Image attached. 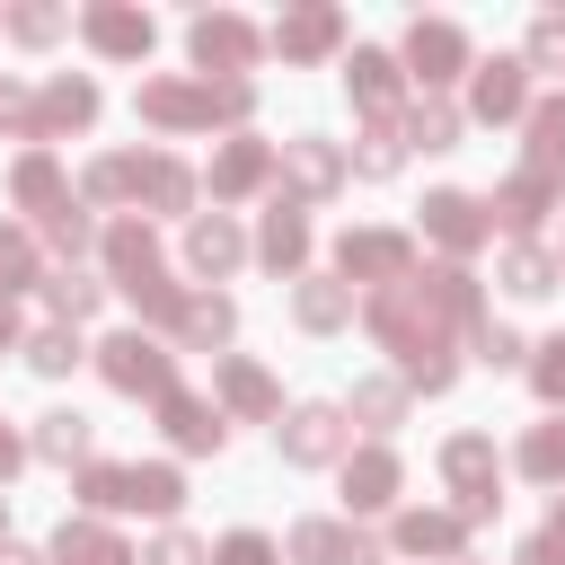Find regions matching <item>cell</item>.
I'll list each match as a JSON object with an SVG mask.
<instances>
[{"instance_id":"1","label":"cell","mask_w":565,"mask_h":565,"mask_svg":"<svg viewBox=\"0 0 565 565\" xmlns=\"http://www.w3.org/2000/svg\"><path fill=\"white\" fill-rule=\"evenodd\" d=\"M88 503H132V512H168L177 477L168 468H88Z\"/></svg>"},{"instance_id":"2","label":"cell","mask_w":565,"mask_h":565,"mask_svg":"<svg viewBox=\"0 0 565 565\" xmlns=\"http://www.w3.org/2000/svg\"><path fill=\"white\" fill-rule=\"evenodd\" d=\"M106 380H115V388H168V353L141 344V335H115V344H106Z\"/></svg>"},{"instance_id":"3","label":"cell","mask_w":565,"mask_h":565,"mask_svg":"<svg viewBox=\"0 0 565 565\" xmlns=\"http://www.w3.org/2000/svg\"><path fill=\"white\" fill-rule=\"evenodd\" d=\"M247 53H256V35L238 18H203L194 26V62H247Z\"/></svg>"},{"instance_id":"4","label":"cell","mask_w":565,"mask_h":565,"mask_svg":"<svg viewBox=\"0 0 565 565\" xmlns=\"http://www.w3.org/2000/svg\"><path fill=\"white\" fill-rule=\"evenodd\" d=\"M291 547H300L309 565H371V547H362V539H344V530H327V521H309Z\"/></svg>"},{"instance_id":"5","label":"cell","mask_w":565,"mask_h":565,"mask_svg":"<svg viewBox=\"0 0 565 565\" xmlns=\"http://www.w3.org/2000/svg\"><path fill=\"white\" fill-rule=\"evenodd\" d=\"M282 450H291V459H327V450H335V415H327V406H300L291 433H282Z\"/></svg>"},{"instance_id":"6","label":"cell","mask_w":565,"mask_h":565,"mask_svg":"<svg viewBox=\"0 0 565 565\" xmlns=\"http://www.w3.org/2000/svg\"><path fill=\"white\" fill-rule=\"evenodd\" d=\"M168 433H177L185 450H212V441H221V415L194 406V397H168Z\"/></svg>"},{"instance_id":"7","label":"cell","mask_w":565,"mask_h":565,"mask_svg":"<svg viewBox=\"0 0 565 565\" xmlns=\"http://www.w3.org/2000/svg\"><path fill=\"white\" fill-rule=\"evenodd\" d=\"M521 106V62H486V79H477V115H512Z\"/></svg>"},{"instance_id":"8","label":"cell","mask_w":565,"mask_h":565,"mask_svg":"<svg viewBox=\"0 0 565 565\" xmlns=\"http://www.w3.org/2000/svg\"><path fill=\"white\" fill-rule=\"evenodd\" d=\"M88 35H97V44H115V53H141V44H150V18H124V9H97V18H88Z\"/></svg>"},{"instance_id":"9","label":"cell","mask_w":565,"mask_h":565,"mask_svg":"<svg viewBox=\"0 0 565 565\" xmlns=\"http://www.w3.org/2000/svg\"><path fill=\"white\" fill-rule=\"evenodd\" d=\"M450 62H459V35L450 26H415V71L424 79H450Z\"/></svg>"},{"instance_id":"10","label":"cell","mask_w":565,"mask_h":565,"mask_svg":"<svg viewBox=\"0 0 565 565\" xmlns=\"http://www.w3.org/2000/svg\"><path fill=\"white\" fill-rule=\"evenodd\" d=\"M424 212H433V230H441L450 247H468V238H477V203H468V194H433Z\"/></svg>"},{"instance_id":"11","label":"cell","mask_w":565,"mask_h":565,"mask_svg":"<svg viewBox=\"0 0 565 565\" xmlns=\"http://www.w3.org/2000/svg\"><path fill=\"white\" fill-rule=\"evenodd\" d=\"M53 556H62V565H124V547H115L106 530H62Z\"/></svg>"},{"instance_id":"12","label":"cell","mask_w":565,"mask_h":565,"mask_svg":"<svg viewBox=\"0 0 565 565\" xmlns=\"http://www.w3.org/2000/svg\"><path fill=\"white\" fill-rule=\"evenodd\" d=\"M344 265H353V274H397L406 247H397V238H344Z\"/></svg>"},{"instance_id":"13","label":"cell","mask_w":565,"mask_h":565,"mask_svg":"<svg viewBox=\"0 0 565 565\" xmlns=\"http://www.w3.org/2000/svg\"><path fill=\"white\" fill-rule=\"evenodd\" d=\"M230 256H238V230H230V221H194V265L212 274V265H230Z\"/></svg>"},{"instance_id":"14","label":"cell","mask_w":565,"mask_h":565,"mask_svg":"<svg viewBox=\"0 0 565 565\" xmlns=\"http://www.w3.org/2000/svg\"><path fill=\"white\" fill-rule=\"evenodd\" d=\"M88 450V424L79 415H44V459H79Z\"/></svg>"},{"instance_id":"15","label":"cell","mask_w":565,"mask_h":565,"mask_svg":"<svg viewBox=\"0 0 565 565\" xmlns=\"http://www.w3.org/2000/svg\"><path fill=\"white\" fill-rule=\"evenodd\" d=\"M388 486H397V468L371 450V459H353V503H388Z\"/></svg>"},{"instance_id":"16","label":"cell","mask_w":565,"mask_h":565,"mask_svg":"<svg viewBox=\"0 0 565 565\" xmlns=\"http://www.w3.org/2000/svg\"><path fill=\"white\" fill-rule=\"evenodd\" d=\"M327 35H335V18H327V9H309V18H291V26H282V53H318Z\"/></svg>"},{"instance_id":"17","label":"cell","mask_w":565,"mask_h":565,"mask_svg":"<svg viewBox=\"0 0 565 565\" xmlns=\"http://www.w3.org/2000/svg\"><path fill=\"white\" fill-rule=\"evenodd\" d=\"M530 132H539V141H530V150H539V168H556V159H565V106H539V124H530Z\"/></svg>"},{"instance_id":"18","label":"cell","mask_w":565,"mask_h":565,"mask_svg":"<svg viewBox=\"0 0 565 565\" xmlns=\"http://www.w3.org/2000/svg\"><path fill=\"white\" fill-rule=\"evenodd\" d=\"M450 132H459L450 106H415V141H424V150H450Z\"/></svg>"},{"instance_id":"19","label":"cell","mask_w":565,"mask_h":565,"mask_svg":"<svg viewBox=\"0 0 565 565\" xmlns=\"http://www.w3.org/2000/svg\"><path fill=\"white\" fill-rule=\"evenodd\" d=\"M300 247H309V238H300V221H291V212H274V221H265V256H274V265H291Z\"/></svg>"},{"instance_id":"20","label":"cell","mask_w":565,"mask_h":565,"mask_svg":"<svg viewBox=\"0 0 565 565\" xmlns=\"http://www.w3.org/2000/svg\"><path fill=\"white\" fill-rule=\"evenodd\" d=\"M53 309H62V318H88V309H97V282H88V274H62V282H53Z\"/></svg>"},{"instance_id":"21","label":"cell","mask_w":565,"mask_h":565,"mask_svg":"<svg viewBox=\"0 0 565 565\" xmlns=\"http://www.w3.org/2000/svg\"><path fill=\"white\" fill-rule=\"evenodd\" d=\"M300 318H309V327H335V318H344V291H335V282H309V291H300Z\"/></svg>"},{"instance_id":"22","label":"cell","mask_w":565,"mask_h":565,"mask_svg":"<svg viewBox=\"0 0 565 565\" xmlns=\"http://www.w3.org/2000/svg\"><path fill=\"white\" fill-rule=\"evenodd\" d=\"M397 539H406L415 556H424V547H459V521H424V512H415V521H406Z\"/></svg>"},{"instance_id":"23","label":"cell","mask_w":565,"mask_h":565,"mask_svg":"<svg viewBox=\"0 0 565 565\" xmlns=\"http://www.w3.org/2000/svg\"><path fill=\"white\" fill-rule=\"evenodd\" d=\"M88 106H97L88 79H62V88H53V124H88Z\"/></svg>"},{"instance_id":"24","label":"cell","mask_w":565,"mask_h":565,"mask_svg":"<svg viewBox=\"0 0 565 565\" xmlns=\"http://www.w3.org/2000/svg\"><path fill=\"white\" fill-rule=\"evenodd\" d=\"M185 335L221 344V335H230V309H221V300H194V309H185Z\"/></svg>"},{"instance_id":"25","label":"cell","mask_w":565,"mask_h":565,"mask_svg":"<svg viewBox=\"0 0 565 565\" xmlns=\"http://www.w3.org/2000/svg\"><path fill=\"white\" fill-rule=\"evenodd\" d=\"M530 468H539V477H565V424H547V433L530 441Z\"/></svg>"},{"instance_id":"26","label":"cell","mask_w":565,"mask_h":565,"mask_svg":"<svg viewBox=\"0 0 565 565\" xmlns=\"http://www.w3.org/2000/svg\"><path fill=\"white\" fill-rule=\"evenodd\" d=\"M353 88L362 97H388V53H353Z\"/></svg>"},{"instance_id":"27","label":"cell","mask_w":565,"mask_h":565,"mask_svg":"<svg viewBox=\"0 0 565 565\" xmlns=\"http://www.w3.org/2000/svg\"><path fill=\"white\" fill-rule=\"evenodd\" d=\"M18 194H26V203H53V168L26 159V168H18ZM53 212H62V203H53Z\"/></svg>"},{"instance_id":"28","label":"cell","mask_w":565,"mask_h":565,"mask_svg":"<svg viewBox=\"0 0 565 565\" xmlns=\"http://www.w3.org/2000/svg\"><path fill=\"white\" fill-rule=\"evenodd\" d=\"M503 274H512V291H547V256H530V247H521Z\"/></svg>"},{"instance_id":"29","label":"cell","mask_w":565,"mask_h":565,"mask_svg":"<svg viewBox=\"0 0 565 565\" xmlns=\"http://www.w3.org/2000/svg\"><path fill=\"white\" fill-rule=\"evenodd\" d=\"M256 168H265V150H230L221 159V185H256Z\"/></svg>"},{"instance_id":"30","label":"cell","mask_w":565,"mask_h":565,"mask_svg":"<svg viewBox=\"0 0 565 565\" xmlns=\"http://www.w3.org/2000/svg\"><path fill=\"white\" fill-rule=\"evenodd\" d=\"M291 168H300V185H327V177H335V159H327V150H291Z\"/></svg>"},{"instance_id":"31","label":"cell","mask_w":565,"mask_h":565,"mask_svg":"<svg viewBox=\"0 0 565 565\" xmlns=\"http://www.w3.org/2000/svg\"><path fill=\"white\" fill-rule=\"evenodd\" d=\"M71 353H79V344H71V335H35V371H62V362H71Z\"/></svg>"},{"instance_id":"32","label":"cell","mask_w":565,"mask_h":565,"mask_svg":"<svg viewBox=\"0 0 565 565\" xmlns=\"http://www.w3.org/2000/svg\"><path fill=\"white\" fill-rule=\"evenodd\" d=\"M477 353H486V362H512V353H521V335H512V327H486V335H477Z\"/></svg>"},{"instance_id":"33","label":"cell","mask_w":565,"mask_h":565,"mask_svg":"<svg viewBox=\"0 0 565 565\" xmlns=\"http://www.w3.org/2000/svg\"><path fill=\"white\" fill-rule=\"evenodd\" d=\"M230 397H238V406H265V380H256L247 362H230Z\"/></svg>"},{"instance_id":"34","label":"cell","mask_w":565,"mask_h":565,"mask_svg":"<svg viewBox=\"0 0 565 565\" xmlns=\"http://www.w3.org/2000/svg\"><path fill=\"white\" fill-rule=\"evenodd\" d=\"M530 53H539V62H565V18H547V26L530 35Z\"/></svg>"},{"instance_id":"35","label":"cell","mask_w":565,"mask_h":565,"mask_svg":"<svg viewBox=\"0 0 565 565\" xmlns=\"http://www.w3.org/2000/svg\"><path fill=\"white\" fill-rule=\"evenodd\" d=\"M26 265H35V256H26V238H18V230H0V274H9V282H18V274H26Z\"/></svg>"},{"instance_id":"36","label":"cell","mask_w":565,"mask_h":565,"mask_svg":"<svg viewBox=\"0 0 565 565\" xmlns=\"http://www.w3.org/2000/svg\"><path fill=\"white\" fill-rule=\"evenodd\" d=\"M150 565H203V547H194V539H159V547H150Z\"/></svg>"},{"instance_id":"37","label":"cell","mask_w":565,"mask_h":565,"mask_svg":"<svg viewBox=\"0 0 565 565\" xmlns=\"http://www.w3.org/2000/svg\"><path fill=\"white\" fill-rule=\"evenodd\" d=\"M539 388H547V397H565V335L547 344V362H539Z\"/></svg>"},{"instance_id":"38","label":"cell","mask_w":565,"mask_h":565,"mask_svg":"<svg viewBox=\"0 0 565 565\" xmlns=\"http://www.w3.org/2000/svg\"><path fill=\"white\" fill-rule=\"evenodd\" d=\"M221 565H274V547H265V539H230V547H221Z\"/></svg>"},{"instance_id":"39","label":"cell","mask_w":565,"mask_h":565,"mask_svg":"<svg viewBox=\"0 0 565 565\" xmlns=\"http://www.w3.org/2000/svg\"><path fill=\"white\" fill-rule=\"evenodd\" d=\"M521 565H565V539H530V547H521Z\"/></svg>"},{"instance_id":"40","label":"cell","mask_w":565,"mask_h":565,"mask_svg":"<svg viewBox=\"0 0 565 565\" xmlns=\"http://www.w3.org/2000/svg\"><path fill=\"white\" fill-rule=\"evenodd\" d=\"M18 115H26V106H18V88H0V124H18Z\"/></svg>"},{"instance_id":"41","label":"cell","mask_w":565,"mask_h":565,"mask_svg":"<svg viewBox=\"0 0 565 565\" xmlns=\"http://www.w3.org/2000/svg\"><path fill=\"white\" fill-rule=\"evenodd\" d=\"M9 468H18V441H9V433H0V477H9Z\"/></svg>"},{"instance_id":"42","label":"cell","mask_w":565,"mask_h":565,"mask_svg":"<svg viewBox=\"0 0 565 565\" xmlns=\"http://www.w3.org/2000/svg\"><path fill=\"white\" fill-rule=\"evenodd\" d=\"M0 565H35V556H18V547H0Z\"/></svg>"},{"instance_id":"43","label":"cell","mask_w":565,"mask_h":565,"mask_svg":"<svg viewBox=\"0 0 565 565\" xmlns=\"http://www.w3.org/2000/svg\"><path fill=\"white\" fill-rule=\"evenodd\" d=\"M0 344H9V309H0Z\"/></svg>"},{"instance_id":"44","label":"cell","mask_w":565,"mask_h":565,"mask_svg":"<svg viewBox=\"0 0 565 565\" xmlns=\"http://www.w3.org/2000/svg\"><path fill=\"white\" fill-rule=\"evenodd\" d=\"M556 539H565V503H556Z\"/></svg>"}]
</instances>
